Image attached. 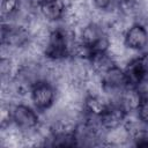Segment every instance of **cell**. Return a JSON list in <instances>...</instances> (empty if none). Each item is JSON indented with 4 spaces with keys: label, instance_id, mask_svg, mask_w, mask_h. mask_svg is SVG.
<instances>
[{
    "label": "cell",
    "instance_id": "6da1fadb",
    "mask_svg": "<svg viewBox=\"0 0 148 148\" xmlns=\"http://www.w3.org/2000/svg\"><path fill=\"white\" fill-rule=\"evenodd\" d=\"M82 47L86 50L89 57L98 53H104L110 46V40L106 34L97 24L90 23L82 29L81 32Z\"/></svg>",
    "mask_w": 148,
    "mask_h": 148
},
{
    "label": "cell",
    "instance_id": "7a4b0ae2",
    "mask_svg": "<svg viewBox=\"0 0 148 148\" xmlns=\"http://www.w3.org/2000/svg\"><path fill=\"white\" fill-rule=\"evenodd\" d=\"M56 92L53 87L47 82H36L31 89V99L37 109H49L54 102Z\"/></svg>",
    "mask_w": 148,
    "mask_h": 148
},
{
    "label": "cell",
    "instance_id": "3957f363",
    "mask_svg": "<svg viewBox=\"0 0 148 148\" xmlns=\"http://www.w3.org/2000/svg\"><path fill=\"white\" fill-rule=\"evenodd\" d=\"M68 53L67 38L61 30H54L50 34L46 47L45 56L51 59H61Z\"/></svg>",
    "mask_w": 148,
    "mask_h": 148
},
{
    "label": "cell",
    "instance_id": "277c9868",
    "mask_svg": "<svg viewBox=\"0 0 148 148\" xmlns=\"http://www.w3.org/2000/svg\"><path fill=\"white\" fill-rule=\"evenodd\" d=\"M102 86L105 90H124L128 87L125 71L112 65L102 73Z\"/></svg>",
    "mask_w": 148,
    "mask_h": 148
},
{
    "label": "cell",
    "instance_id": "5b68a950",
    "mask_svg": "<svg viewBox=\"0 0 148 148\" xmlns=\"http://www.w3.org/2000/svg\"><path fill=\"white\" fill-rule=\"evenodd\" d=\"M124 43L131 50H142L148 44V31L141 24H133L127 29L124 37Z\"/></svg>",
    "mask_w": 148,
    "mask_h": 148
},
{
    "label": "cell",
    "instance_id": "8992f818",
    "mask_svg": "<svg viewBox=\"0 0 148 148\" xmlns=\"http://www.w3.org/2000/svg\"><path fill=\"white\" fill-rule=\"evenodd\" d=\"M12 118L14 123L23 130L34 128L38 124V114L31 108L23 105V104L16 105L13 109Z\"/></svg>",
    "mask_w": 148,
    "mask_h": 148
},
{
    "label": "cell",
    "instance_id": "52a82bcc",
    "mask_svg": "<svg viewBox=\"0 0 148 148\" xmlns=\"http://www.w3.org/2000/svg\"><path fill=\"white\" fill-rule=\"evenodd\" d=\"M127 111L119 104L116 105H108L105 111L98 117L103 127L108 130H114L119 127L123 121L125 120Z\"/></svg>",
    "mask_w": 148,
    "mask_h": 148
},
{
    "label": "cell",
    "instance_id": "ba28073f",
    "mask_svg": "<svg viewBox=\"0 0 148 148\" xmlns=\"http://www.w3.org/2000/svg\"><path fill=\"white\" fill-rule=\"evenodd\" d=\"M38 6L42 15L49 21L61 18L66 9L64 0H40Z\"/></svg>",
    "mask_w": 148,
    "mask_h": 148
},
{
    "label": "cell",
    "instance_id": "9c48e42d",
    "mask_svg": "<svg viewBox=\"0 0 148 148\" xmlns=\"http://www.w3.org/2000/svg\"><path fill=\"white\" fill-rule=\"evenodd\" d=\"M27 39H28V34L21 28H15V29L9 28L8 30H6V28L2 29V40L3 42L7 40L8 44L21 45Z\"/></svg>",
    "mask_w": 148,
    "mask_h": 148
},
{
    "label": "cell",
    "instance_id": "30bf717a",
    "mask_svg": "<svg viewBox=\"0 0 148 148\" xmlns=\"http://www.w3.org/2000/svg\"><path fill=\"white\" fill-rule=\"evenodd\" d=\"M86 109L88 110V112L92 116H97L99 117L105 109L108 108V104L104 103V101L102 98H99L98 96H89L86 99Z\"/></svg>",
    "mask_w": 148,
    "mask_h": 148
},
{
    "label": "cell",
    "instance_id": "8fae6325",
    "mask_svg": "<svg viewBox=\"0 0 148 148\" xmlns=\"http://www.w3.org/2000/svg\"><path fill=\"white\" fill-rule=\"evenodd\" d=\"M136 112H138L139 119L142 123L148 124V97L141 98V101L136 108Z\"/></svg>",
    "mask_w": 148,
    "mask_h": 148
},
{
    "label": "cell",
    "instance_id": "7c38bea8",
    "mask_svg": "<svg viewBox=\"0 0 148 148\" xmlns=\"http://www.w3.org/2000/svg\"><path fill=\"white\" fill-rule=\"evenodd\" d=\"M18 7V0H1V12L3 15L13 14Z\"/></svg>",
    "mask_w": 148,
    "mask_h": 148
},
{
    "label": "cell",
    "instance_id": "4fadbf2b",
    "mask_svg": "<svg viewBox=\"0 0 148 148\" xmlns=\"http://www.w3.org/2000/svg\"><path fill=\"white\" fill-rule=\"evenodd\" d=\"M94 2H95V5H96L98 8L105 9V8H108V7L111 5L112 0H94Z\"/></svg>",
    "mask_w": 148,
    "mask_h": 148
}]
</instances>
